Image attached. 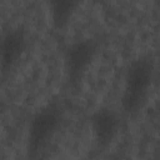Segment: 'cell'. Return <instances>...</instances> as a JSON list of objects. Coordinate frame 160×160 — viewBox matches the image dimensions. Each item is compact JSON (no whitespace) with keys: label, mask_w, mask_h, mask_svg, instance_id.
<instances>
[{"label":"cell","mask_w":160,"mask_h":160,"mask_svg":"<svg viewBox=\"0 0 160 160\" xmlns=\"http://www.w3.org/2000/svg\"><path fill=\"white\" fill-rule=\"evenodd\" d=\"M152 80L154 61L151 58L141 56L129 65L121 95V106L125 114L134 115L142 109L149 96Z\"/></svg>","instance_id":"6da1fadb"},{"label":"cell","mask_w":160,"mask_h":160,"mask_svg":"<svg viewBox=\"0 0 160 160\" xmlns=\"http://www.w3.org/2000/svg\"><path fill=\"white\" fill-rule=\"evenodd\" d=\"M64 120L62 108L51 102L35 112L29 124L28 151L31 156H38L52 140Z\"/></svg>","instance_id":"7a4b0ae2"},{"label":"cell","mask_w":160,"mask_h":160,"mask_svg":"<svg viewBox=\"0 0 160 160\" xmlns=\"http://www.w3.org/2000/svg\"><path fill=\"white\" fill-rule=\"evenodd\" d=\"M98 51V44L92 39L78 40L68 46L65 50V70L70 82H78L90 64L92 62Z\"/></svg>","instance_id":"3957f363"},{"label":"cell","mask_w":160,"mask_h":160,"mask_svg":"<svg viewBox=\"0 0 160 160\" xmlns=\"http://www.w3.org/2000/svg\"><path fill=\"white\" fill-rule=\"evenodd\" d=\"M28 46V36L24 29L15 28L0 36V72H10L22 58Z\"/></svg>","instance_id":"277c9868"},{"label":"cell","mask_w":160,"mask_h":160,"mask_svg":"<svg viewBox=\"0 0 160 160\" xmlns=\"http://www.w3.org/2000/svg\"><path fill=\"white\" fill-rule=\"evenodd\" d=\"M92 139L98 148H108L120 130V116L110 108L98 109L90 120Z\"/></svg>","instance_id":"5b68a950"},{"label":"cell","mask_w":160,"mask_h":160,"mask_svg":"<svg viewBox=\"0 0 160 160\" xmlns=\"http://www.w3.org/2000/svg\"><path fill=\"white\" fill-rule=\"evenodd\" d=\"M82 0H49V9L52 24L61 29L71 19Z\"/></svg>","instance_id":"8992f818"}]
</instances>
